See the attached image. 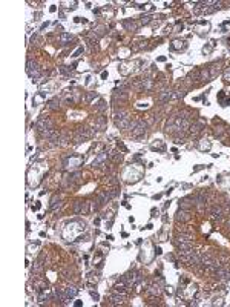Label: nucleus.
Here are the masks:
<instances>
[{
    "label": "nucleus",
    "instance_id": "f257e3e1",
    "mask_svg": "<svg viewBox=\"0 0 230 307\" xmlns=\"http://www.w3.org/2000/svg\"><path fill=\"white\" fill-rule=\"evenodd\" d=\"M129 128H132V137L140 138V137H144V135H146V128H147V125H146L144 122H133V123H130Z\"/></svg>",
    "mask_w": 230,
    "mask_h": 307
},
{
    "label": "nucleus",
    "instance_id": "f03ea898",
    "mask_svg": "<svg viewBox=\"0 0 230 307\" xmlns=\"http://www.w3.org/2000/svg\"><path fill=\"white\" fill-rule=\"evenodd\" d=\"M115 125L120 129H126V128L130 126V122H129V117H127L126 111H120V112L115 114Z\"/></svg>",
    "mask_w": 230,
    "mask_h": 307
},
{
    "label": "nucleus",
    "instance_id": "7ed1b4c3",
    "mask_svg": "<svg viewBox=\"0 0 230 307\" xmlns=\"http://www.w3.org/2000/svg\"><path fill=\"white\" fill-rule=\"evenodd\" d=\"M26 72H28V75H29L31 78H34L32 82H38L40 75H42L38 65H37L35 62H32V60H28V65H26Z\"/></svg>",
    "mask_w": 230,
    "mask_h": 307
},
{
    "label": "nucleus",
    "instance_id": "20e7f679",
    "mask_svg": "<svg viewBox=\"0 0 230 307\" xmlns=\"http://www.w3.org/2000/svg\"><path fill=\"white\" fill-rule=\"evenodd\" d=\"M35 128H37V131L40 132V134H46V132H49V131H52V122L48 118V117H42L37 122V125H35Z\"/></svg>",
    "mask_w": 230,
    "mask_h": 307
},
{
    "label": "nucleus",
    "instance_id": "39448f33",
    "mask_svg": "<svg viewBox=\"0 0 230 307\" xmlns=\"http://www.w3.org/2000/svg\"><path fill=\"white\" fill-rule=\"evenodd\" d=\"M92 134H94L92 129H89V128H86V126H80V128L77 129V134H75V143H82L83 140L91 138Z\"/></svg>",
    "mask_w": 230,
    "mask_h": 307
},
{
    "label": "nucleus",
    "instance_id": "423d86ee",
    "mask_svg": "<svg viewBox=\"0 0 230 307\" xmlns=\"http://www.w3.org/2000/svg\"><path fill=\"white\" fill-rule=\"evenodd\" d=\"M106 158H107V152H100V154L97 155V158L94 160L92 167H101V166H104Z\"/></svg>",
    "mask_w": 230,
    "mask_h": 307
},
{
    "label": "nucleus",
    "instance_id": "0eeeda50",
    "mask_svg": "<svg viewBox=\"0 0 230 307\" xmlns=\"http://www.w3.org/2000/svg\"><path fill=\"white\" fill-rule=\"evenodd\" d=\"M88 206H89L88 201H77L74 204V212L75 213H86L88 212Z\"/></svg>",
    "mask_w": 230,
    "mask_h": 307
},
{
    "label": "nucleus",
    "instance_id": "6e6552de",
    "mask_svg": "<svg viewBox=\"0 0 230 307\" xmlns=\"http://www.w3.org/2000/svg\"><path fill=\"white\" fill-rule=\"evenodd\" d=\"M72 35L71 34H66V32H61L60 35H58V45H61V46H66V45H69L71 42H72Z\"/></svg>",
    "mask_w": 230,
    "mask_h": 307
},
{
    "label": "nucleus",
    "instance_id": "1a4fd4ad",
    "mask_svg": "<svg viewBox=\"0 0 230 307\" xmlns=\"http://www.w3.org/2000/svg\"><path fill=\"white\" fill-rule=\"evenodd\" d=\"M109 301H111V304H112V305L123 304V301H124V295H121V293H117V292H115V295H111Z\"/></svg>",
    "mask_w": 230,
    "mask_h": 307
},
{
    "label": "nucleus",
    "instance_id": "9d476101",
    "mask_svg": "<svg viewBox=\"0 0 230 307\" xmlns=\"http://www.w3.org/2000/svg\"><path fill=\"white\" fill-rule=\"evenodd\" d=\"M223 207L221 206H215L213 209H212V218L215 220V221H220L221 218H223Z\"/></svg>",
    "mask_w": 230,
    "mask_h": 307
},
{
    "label": "nucleus",
    "instance_id": "9b49d317",
    "mask_svg": "<svg viewBox=\"0 0 230 307\" xmlns=\"http://www.w3.org/2000/svg\"><path fill=\"white\" fill-rule=\"evenodd\" d=\"M175 243H192V235L189 233H180L177 236V241Z\"/></svg>",
    "mask_w": 230,
    "mask_h": 307
},
{
    "label": "nucleus",
    "instance_id": "f8f14e48",
    "mask_svg": "<svg viewBox=\"0 0 230 307\" xmlns=\"http://www.w3.org/2000/svg\"><path fill=\"white\" fill-rule=\"evenodd\" d=\"M126 287H127V284H126L124 281H121V283H117L114 289H115L117 293H121V295H124V293H126Z\"/></svg>",
    "mask_w": 230,
    "mask_h": 307
},
{
    "label": "nucleus",
    "instance_id": "ddd939ff",
    "mask_svg": "<svg viewBox=\"0 0 230 307\" xmlns=\"http://www.w3.org/2000/svg\"><path fill=\"white\" fill-rule=\"evenodd\" d=\"M175 220H177V221H186V220H189L187 212H186L184 209H180V210L177 212V217H175Z\"/></svg>",
    "mask_w": 230,
    "mask_h": 307
},
{
    "label": "nucleus",
    "instance_id": "4468645a",
    "mask_svg": "<svg viewBox=\"0 0 230 307\" xmlns=\"http://www.w3.org/2000/svg\"><path fill=\"white\" fill-rule=\"evenodd\" d=\"M177 247L180 249V252H186V250H192V243H175Z\"/></svg>",
    "mask_w": 230,
    "mask_h": 307
},
{
    "label": "nucleus",
    "instance_id": "2eb2a0df",
    "mask_svg": "<svg viewBox=\"0 0 230 307\" xmlns=\"http://www.w3.org/2000/svg\"><path fill=\"white\" fill-rule=\"evenodd\" d=\"M77 293H78V290H77L74 286H71V287H67V289H66V295H67V298H75V296H77Z\"/></svg>",
    "mask_w": 230,
    "mask_h": 307
},
{
    "label": "nucleus",
    "instance_id": "dca6fc26",
    "mask_svg": "<svg viewBox=\"0 0 230 307\" xmlns=\"http://www.w3.org/2000/svg\"><path fill=\"white\" fill-rule=\"evenodd\" d=\"M202 128H204V125H202V123H195V125H192L190 132H192V134H199V132L202 131Z\"/></svg>",
    "mask_w": 230,
    "mask_h": 307
},
{
    "label": "nucleus",
    "instance_id": "f3484780",
    "mask_svg": "<svg viewBox=\"0 0 230 307\" xmlns=\"http://www.w3.org/2000/svg\"><path fill=\"white\" fill-rule=\"evenodd\" d=\"M192 198H184V200H180V207L181 209H187V207H190L192 206Z\"/></svg>",
    "mask_w": 230,
    "mask_h": 307
},
{
    "label": "nucleus",
    "instance_id": "a211bd4d",
    "mask_svg": "<svg viewBox=\"0 0 230 307\" xmlns=\"http://www.w3.org/2000/svg\"><path fill=\"white\" fill-rule=\"evenodd\" d=\"M172 97V94H170V91H167V89H164V91H161V94H160V100L161 101H167L169 98Z\"/></svg>",
    "mask_w": 230,
    "mask_h": 307
},
{
    "label": "nucleus",
    "instance_id": "6ab92c4d",
    "mask_svg": "<svg viewBox=\"0 0 230 307\" xmlns=\"http://www.w3.org/2000/svg\"><path fill=\"white\" fill-rule=\"evenodd\" d=\"M202 143H198V149L199 151H209L210 149V143L207 140H201Z\"/></svg>",
    "mask_w": 230,
    "mask_h": 307
},
{
    "label": "nucleus",
    "instance_id": "aec40b11",
    "mask_svg": "<svg viewBox=\"0 0 230 307\" xmlns=\"http://www.w3.org/2000/svg\"><path fill=\"white\" fill-rule=\"evenodd\" d=\"M42 269H43V264L40 263V261H37V263H34V267H32V273H34V275H38L40 272H42Z\"/></svg>",
    "mask_w": 230,
    "mask_h": 307
},
{
    "label": "nucleus",
    "instance_id": "412c9836",
    "mask_svg": "<svg viewBox=\"0 0 230 307\" xmlns=\"http://www.w3.org/2000/svg\"><path fill=\"white\" fill-rule=\"evenodd\" d=\"M149 293H152V295H160L161 293V289L158 284H152L151 287H149Z\"/></svg>",
    "mask_w": 230,
    "mask_h": 307
},
{
    "label": "nucleus",
    "instance_id": "4be33fe9",
    "mask_svg": "<svg viewBox=\"0 0 230 307\" xmlns=\"http://www.w3.org/2000/svg\"><path fill=\"white\" fill-rule=\"evenodd\" d=\"M103 29H104V26H98V28H97V31L94 29V37H95V38L101 37V35L104 34V31H103Z\"/></svg>",
    "mask_w": 230,
    "mask_h": 307
},
{
    "label": "nucleus",
    "instance_id": "5701e85b",
    "mask_svg": "<svg viewBox=\"0 0 230 307\" xmlns=\"http://www.w3.org/2000/svg\"><path fill=\"white\" fill-rule=\"evenodd\" d=\"M104 126H106V122H104V118H100L98 122L95 123V129H98V131H103V129H104Z\"/></svg>",
    "mask_w": 230,
    "mask_h": 307
},
{
    "label": "nucleus",
    "instance_id": "b1692460",
    "mask_svg": "<svg viewBox=\"0 0 230 307\" xmlns=\"http://www.w3.org/2000/svg\"><path fill=\"white\" fill-rule=\"evenodd\" d=\"M48 106H49L51 109H57L58 106H60V104H58V98H54V100H51V101L48 103Z\"/></svg>",
    "mask_w": 230,
    "mask_h": 307
},
{
    "label": "nucleus",
    "instance_id": "393cba45",
    "mask_svg": "<svg viewBox=\"0 0 230 307\" xmlns=\"http://www.w3.org/2000/svg\"><path fill=\"white\" fill-rule=\"evenodd\" d=\"M143 88L144 89H151L152 88V80L151 78H144L143 80Z\"/></svg>",
    "mask_w": 230,
    "mask_h": 307
},
{
    "label": "nucleus",
    "instance_id": "a878e982",
    "mask_svg": "<svg viewBox=\"0 0 230 307\" xmlns=\"http://www.w3.org/2000/svg\"><path fill=\"white\" fill-rule=\"evenodd\" d=\"M124 26L127 29H137L138 28V25L135 23V22H124Z\"/></svg>",
    "mask_w": 230,
    "mask_h": 307
},
{
    "label": "nucleus",
    "instance_id": "bb28decb",
    "mask_svg": "<svg viewBox=\"0 0 230 307\" xmlns=\"http://www.w3.org/2000/svg\"><path fill=\"white\" fill-rule=\"evenodd\" d=\"M111 158L114 160V161H121V158H123V157H121L118 152H112V154H111Z\"/></svg>",
    "mask_w": 230,
    "mask_h": 307
},
{
    "label": "nucleus",
    "instance_id": "cd10ccee",
    "mask_svg": "<svg viewBox=\"0 0 230 307\" xmlns=\"http://www.w3.org/2000/svg\"><path fill=\"white\" fill-rule=\"evenodd\" d=\"M94 97H97V92H89V94H88V97H86V101H88V103H91Z\"/></svg>",
    "mask_w": 230,
    "mask_h": 307
},
{
    "label": "nucleus",
    "instance_id": "c85d7f7f",
    "mask_svg": "<svg viewBox=\"0 0 230 307\" xmlns=\"http://www.w3.org/2000/svg\"><path fill=\"white\" fill-rule=\"evenodd\" d=\"M106 109V103L103 101V100H100V103H98V106H97V111H104Z\"/></svg>",
    "mask_w": 230,
    "mask_h": 307
},
{
    "label": "nucleus",
    "instance_id": "c756f323",
    "mask_svg": "<svg viewBox=\"0 0 230 307\" xmlns=\"http://www.w3.org/2000/svg\"><path fill=\"white\" fill-rule=\"evenodd\" d=\"M151 20H152L151 16H144V17H141V23H149Z\"/></svg>",
    "mask_w": 230,
    "mask_h": 307
},
{
    "label": "nucleus",
    "instance_id": "7c9ffc66",
    "mask_svg": "<svg viewBox=\"0 0 230 307\" xmlns=\"http://www.w3.org/2000/svg\"><path fill=\"white\" fill-rule=\"evenodd\" d=\"M82 52H83V48H78V49L74 52V54H72V57H78L80 54H82Z\"/></svg>",
    "mask_w": 230,
    "mask_h": 307
},
{
    "label": "nucleus",
    "instance_id": "2f4dec72",
    "mask_svg": "<svg viewBox=\"0 0 230 307\" xmlns=\"http://www.w3.org/2000/svg\"><path fill=\"white\" fill-rule=\"evenodd\" d=\"M91 296H92L94 299H95V301H98V299H100V296H98V293H97V292H91Z\"/></svg>",
    "mask_w": 230,
    "mask_h": 307
},
{
    "label": "nucleus",
    "instance_id": "473e14b6",
    "mask_svg": "<svg viewBox=\"0 0 230 307\" xmlns=\"http://www.w3.org/2000/svg\"><path fill=\"white\" fill-rule=\"evenodd\" d=\"M224 77H226L227 82H230V69H227V71L224 72Z\"/></svg>",
    "mask_w": 230,
    "mask_h": 307
},
{
    "label": "nucleus",
    "instance_id": "72a5a7b5",
    "mask_svg": "<svg viewBox=\"0 0 230 307\" xmlns=\"http://www.w3.org/2000/svg\"><path fill=\"white\" fill-rule=\"evenodd\" d=\"M178 43H184V42H178ZM180 45H172V49H178ZM181 48H186V45H181Z\"/></svg>",
    "mask_w": 230,
    "mask_h": 307
},
{
    "label": "nucleus",
    "instance_id": "f704fd0d",
    "mask_svg": "<svg viewBox=\"0 0 230 307\" xmlns=\"http://www.w3.org/2000/svg\"><path fill=\"white\" fill-rule=\"evenodd\" d=\"M115 97H118V92H115ZM121 98H126V94H120Z\"/></svg>",
    "mask_w": 230,
    "mask_h": 307
},
{
    "label": "nucleus",
    "instance_id": "c9c22d12",
    "mask_svg": "<svg viewBox=\"0 0 230 307\" xmlns=\"http://www.w3.org/2000/svg\"><path fill=\"white\" fill-rule=\"evenodd\" d=\"M227 226H229V229H230V220H229V223H227Z\"/></svg>",
    "mask_w": 230,
    "mask_h": 307
}]
</instances>
